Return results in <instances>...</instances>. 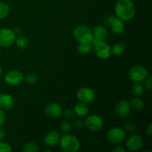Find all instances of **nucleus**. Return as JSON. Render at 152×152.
<instances>
[{"mask_svg": "<svg viewBox=\"0 0 152 152\" xmlns=\"http://www.w3.org/2000/svg\"><path fill=\"white\" fill-rule=\"evenodd\" d=\"M116 16L123 21H129L133 19L136 13V7L132 0H118L116 3Z\"/></svg>", "mask_w": 152, "mask_h": 152, "instance_id": "f257e3e1", "label": "nucleus"}, {"mask_svg": "<svg viewBox=\"0 0 152 152\" xmlns=\"http://www.w3.org/2000/svg\"><path fill=\"white\" fill-rule=\"evenodd\" d=\"M59 143L61 149L65 152H77L81 146L78 138L71 134L62 135L59 138Z\"/></svg>", "mask_w": 152, "mask_h": 152, "instance_id": "f03ea898", "label": "nucleus"}, {"mask_svg": "<svg viewBox=\"0 0 152 152\" xmlns=\"http://www.w3.org/2000/svg\"><path fill=\"white\" fill-rule=\"evenodd\" d=\"M73 36L79 43H91L93 39L92 30L85 25L76 27L73 31Z\"/></svg>", "mask_w": 152, "mask_h": 152, "instance_id": "7ed1b4c3", "label": "nucleus"}, {"mask_svg": "<svg viewBox=\"0 0 152 152\" xmlns=\"http://www.w3.org/2000/svg\"><path fill=\"white\" fill-rule=\"evenodd\" d=\"M105 22L107 25L110 26L113 34L116 35H120L125 30L124 21L120 19L114 15H108L105 17Z\"/></svg>", "mask_w": 152, "mask_h": 152, "instance_id": "20e7f679", "label": "nucleus"}, {"mask_svg": "<svg viewBox=\"0 0 152 152\" xmlns=\"http://www.w3.org/2000/svg\"><path fill=\"white\" fill-rule=\"evenodd\" d=\"M148 75V70L142 65H134L132 67L129 71V78L134 83L145 81Z\"/></svg>", "mask_w": 152, "mask_h": 152, "instance_id": "39448f33", "label": "nucleus"}, {"mask_svg": "<svg viewBox=\"0 0 152 152\" xmlns=\"http://www.w3.org/2000/svg\"><path fill=\"white\" fill-rule=\"evenodd\" d=\"M85 126L91 132H99L103 127V120L102 117L96 114H91L86 117L84 121Z\"/></svg>", "mask_w": 152, "mask_h": 152, "instance_id": "423d86ee", "label": "nucleus"}, {"mask_svg": "<svg viewBox=\"0 0 152 152\" xmlns=\"http://www.w3.org/2000/svg\"><path fill=\"white\" fill-rule=\"evenodd\" d=\"M106 138L111 143L120 144L126 139V132L120 127L112 128L107 132Z\"/></svg>", "mask_w": 152, "mask_h": 152, "instance_id": "0eeeda50", "label": "nucleus"}, {"mask_svg": "<svg viewBox=\"0 0 152 152\" xmlns=\"http://www.w3.org/2000/svg\"><path fill=\"white\" fill-rule=\"evenodd\" d=\"M92 45H93V50L95 54L99 59H107L111 56V47L106 42H105V41L99 42Z\"/></svg>", "mask_w": 152, "mask_h": 152, "instance_id": "6e6552de", "label": "nucleus"}, {"mask_svg": "<svg viewBox=\"0 0 152 152\" xmlns=\"http://www.w3.org/2000/svg\"><path fill=\"white\" fill-rule=\"evenodd\" d=\"M96 97L95 91L88 87H83L77 92V98L81 102L86 104H90L94 101Z\"/></svg>", "mask_w": 152, "mask_h": 152, "instance_id": "1a4fd4ad", "label": "nucleus"}, {"mask_svg": "<svg viewBox=\"0 0 152 152\" xmlns=\"http://www.w3.org/2000/svg\"><path fill=\"white\" fill-rule=\"evenodd\" d=\"M16 34L9 28L0 29V47L7 48L14 43Z\"/></svg>", "mask_w": 152, "mask_h": 152, "instance_id": "9d476101", "label": "nucleus"}, {"mask_svg": "<svg viewBox=\"0 0 152 152\" xmlns=\"http://www.w3.org/2000/svg\"><path fill=\"white\" fill-rule=\"evenodd\" d=\"M4 82L6 84L10 86H16L22 83L24 76L22 73L17 70H11L4 75Z\"/></svg>", "mask_w": 152, "mask_h": 152, "instance_id": "9b49d317", "label": "nucleus"}, {"mask_svg": "<svg viewBox=\"0 0 152 152\" xmlns=\"http://www.w3.org/2000/svg\"><path fill=\"white\" fill-rule=\"evenodd\" d=\"M126 148L132 151H137L143 146V140L140 136L137 134H133L129 136L126 142Z\"/></svg>", "mask_w": 152, "mask_h": 152, "instance_id": "f8f14e48", "label": "nucleus"}, {"mask_svg": "<svg viewBox=\"0 0 152 152\" xmlns=\"http://www.w3.org/2000/svg\"><path fill=\"white\" fill-rule=\"evenodd\" d=\"M45 112L46 115L50 118L56 119L62 115L63 110L60 104L57 102H50L46 105Z\"/></svg>", "mask_w": 152, "mask_h": 152, "instance_id": "ddd939ff", "label": "nucleus"}, {"mask_svg": "<svg viewBox=\"0 0 152 152\" xmlns=\"http://www.w3.org/2000/svg\"><path fill=\"white\" fill-rule=\"evenodd\" d=\"M132 107L127 100H120L115 106V113L120 118H126L130 114Z\"/></svg>", "mask_w": 152, "mask_h": 152, "instance_id": "4468645a", "label": "nucleus"}, {"mask_svg": "<svg viewBox=\"0 0 152 152\" xmlns=\"http://www.w3.org/2000/svg\"><path fill=\"white\" fill-rule=\"evenodd\" d=\"M93 33V39L91 40V44L94 45L99 42L105 41L108 36V30L102 25H96L92 31Z\"/></svg>", "mask_w": 152, "mask_h": 152, "instance_id": "2eb2a0df", "label": "nucleus"}, {"mask_svg": "<svg viewBox=\"0 0 152 152\" xmlns=\"http://www.w3.org/2000/svg\"><path fill=\"white\" fill-rule=\"evenodd\" d=\"M15 99L10 94H0V109L3 111H7L13 108Z\"/></svg>", "mask_w": 152, "mask_h": 152, "instance_id": "dca6fc26", "label": "nucleus"}, {"mask_svg": "<svg viewBox=\"0 0 152 152\" xmlns=\"http://www.w3.org/2000/svg\"><path fill=\"white\" fill-rule=\"evenodd\" d=\"M59 138H60V137H59V133L57 132L51 131V132H49L45 137L44 143L47 146L53 147L59 143Z\"/></svg>", "mask_w": 152, "mask_h": 152, "instance_id": "f3484780", "label": "nucleus"}, {"mask_svg": "<svg viewBox=\"0 0 152 152\" xmlns=\"http://www.w3.org/2000/svg\"><path fill=\"white\" fill-rule=\"evenodd\" d=\"M74 114L80 117H85L88 114L89 108L87 104L84 102H78L74 108Z\"/></svg>", "mask_w": 152, "mask_h": 152, "instance_id": "a211bd4d", "label": "nucleus"}, {"mask_svg": "<svg viewBox=\"0 0 152 152\" xmlns=\"http://www.w3.org/2000/svg\"><path fill=\"white\" fill-rule=\"evenodd\" d=\"M93 46L91 43H80L77 47L78 52L81 54H89L91 53Z\"/></svg>", "mask_w": 152, "mask_h": 152, "instance_id": "6ab92c4d", "label": "nucleus"}, {"mask_svg": "<svg viewBox=\"0 0 152 152\" xmlns=\"http://www.w3.org/2000/svg\"><path fill=\"white\" fill-rule=\"evenodd\" d=\"M14 42L16 47L19 49H25L29 45V40L27 37H24V36H20V37L15 39Z\"/></svg>", "mask_w": 152, "mask_h": 152, "instance_id": "aec40b11", "label": "nucleus"}, {"mask_svg": "<svg viewBox=\"0 0 152 152\" xmlns=\"http://www.w3.org/2000/svg\"><path fill=\"white\" fill-rule=\"evenodd\" d=\"M130 105L132 108H133L134 109H135L137 111H142V110L144 108L143 100L139 97L133 98V99L131 100Z\"/></svg>", "mask_w": 152, "mask_h": 152, "instance_id": "412c9836", "label": "nucleus"}, {"mask_svg": "<svg viewBox=\"0 0 152 152\" xmlns=\"http://www.w3.org/2000/svg\"><path fill=\"white\" fill-rule=\"evenodd\" d=\"M126 45L123 43H116L113 45L111 49V53L115 56H120L126 51Z\"/></svg>", "mask_w": 152, "mask_h": 152, "instance_id": "4be33fe9", "label": "nucleus"}, {"mask_svg": "<svg viewBox=\"0 0 152 152\" xmlns=\"http://www.w3.org/2000/svg\"><path fill=\"white\" fill-rule=\"evenodd\" d=\"M22 150L24 152H37L39 150V148L35 142H28L23 145Z\"/></svg>", "mask_w": 152, "mask_h": 152, "instance_id": "5701e85b", "label": "nucleus"}, {"mask_svg": "<svg viewBox=\"0 0 152 152\" xmlns=\"http://www.w3.org/2000/svg\"><path fill=\"white\" fill-rule=\"evenodd\" d=\"M132 93L134 94L136 96H142L143 94L144 91H145V89L144 87L140 84V83H135L132 86Z\"/></svg>", "mask_w": 152, "mask_h": 152, "instance_id": "b1692460", "label": "nucleus"}, {"mask_svg": "<svg viewBox=\"0 0 152 152\" xmlns=\"http://www.w3.org/2000/svg\"><path fill=\"white\" fill-rule=\"evenodd\" d=\"M10 7L4 2H0V19H4L10 13Z\"/></svg>", "mask_w": 152, "mask_h": 152, "instance_id": "393cba45", "label": "nucleus"}, {"mask_svg": "<svg viewBox=\"0 0 152 152\" xmlns=\"http://www.w3.org/2000/svg\"><path fill=\"white\" fill-rule=\"evenodd\" d=\"M24 79H25V80L28 83V84L33 85L37 83V80H38V76H37V74H35V73L30 72L28 73V74L24 77Z\"/></svg>", "mask_w": 152, "mask_h": 152, "instance_id": "a878e982", "label": "nucleus"}, {"mask_svg": "<svg viewBox=\"0 0 152 152\" xmlns=\"http://www.w3.org/2000/svg\"><path fill=\"white\" fill-rule=\"evenodd\" d=\"M60 129L62 132L67 133V132H68L70 130H71V124L70 123V122L67 121V120H64V121H62V123H61Z\"/></svg>", "mask_w": 152, "mask_h": 152, "instance_id": "bb28decb", "label": "nucleus"}, {"mask_svg": "<svg viewBox=\"0 0 152 152\" xmlns=\"http://www.w3.org/2000/svg\"><path fill=\"white\" fill-rule=\"evenodd\" d=\"M12 148L9 143L0 141V152H11Z\"/></svg>", "mask_w": 152, "mask_h": 152, "instance_id": "cd10ccee", "label": "nucleus"}, {"mask_svg": "<svg viewBox=\"0 0 152 152\" xmlns=\"http://www.w3.org/2000/svg\"><path fill=\"white\" fill-rule=\"evenodd\" d=\"M125 128H126V129L128 132H134L137 130L136 124L132 123V122H129V123H126V124L125 125Z\"/></svg>", "mask_w": 152, "mask_h": 152, "instance_id": "c85d7f7f", "label": "nucleus"}, {"mask_svg": "<svg viewBox=\"0 0 152 152\" xmlns=\"http://www.w3.org/2000/svg\"><path fill=\"white\" fill-rule=\"evenodd\" d=\"M145 87L147 90L151 91L152 90V78L151 76L148 75V77L145 80Z\"/></svg>", "mask_w": 152, "mask_h": 152, "instance_id": "c756f323", "label": "nucleus"}, {"mask_svg": "<svg viewBox=\"0 0 152 152\" xmlns=\"http://www.w3.org/2000/svg\"><path fill=\"white\" fill-rule=\"evenodd\" d=\"M62 114H64V115H65V117H66L67 119H71L73 117H74V115L75 114H74V110L72 109H66L65 110V111L64 112H62Z\"/></svg>", "mask_w": 152, "mask_h": 152, "instance_id": "7c9ffc66", "label": "nucleus"}, {"mask_svg": "<svg viewBox=\"0 0 152 152\" xmlns=\"http://www.w3.org/2000/svg\"><path fill=\"white\" fill-rule=\"evenodd\" d=\"M74 126L77 128V129H80V128H83V126H85V123L83 120H74Z\"/></svg>", "mask_w": 152, "mask_h": 152, "instance_id": "2f4dec72", "label": "nucleus"}, {"mask_svg": "<svg viewBox=\"0 0 152 152\" xmlns=\"http://www.w3.org/2000/svg\"><path fill=\"white\" fill-rule=\"evenodd\" d=\"M5 119L6 116L5 114H4V111L3 110L0 109V126L4 124V122H5Z\"/></svg>", "mask_w": 152, "mask_h": 152, "instance_id": "473e14b6", "label": "nucleus"}, {"mask_svg": "<svg viewBox=\"0 0 152 152\" xmlns=\"http://www.w3.org/2000/svg\"><path fill=\"white\" fill-rule=\"evenodd\" d=\"M146 134H147V135L149 137H151V136H152V125L151 123L148 124V127L146 128Z\"/></svg>", "mask_w": 152, "mask_h": 152, "instance_id": "72a5a7b5", "label": "nucleus"}, {"mask_svg": "<svg viewBox=\"0 0 152 152\" xmlns=\"http://www.w3.org/2000/svg\"><path fill=\"white\" fill-rule=\"evenodd\" d=\"M5 137V131L3 129L0 128V141L2 140Z\"/></svg>", "mask_w": 152, "mask_h": 152, "instance_id": "f704fd0d", "label": "nucleus"}, {"mask_svg": "<svg viewBox=\"0 0 152 152\" xmlns=\"http://www.w3.org/2000/svg\"><path fill=\"white\" fill-rule=\"evenodd\" d=\"M113 151L114 152H126V149H124L122 147H117V148H114L113 149Z\"/></svg>", "mask_w": 152, "mask_h": 152, "instance_id": "c9c22d12", "label": "nucleus"}, {"mask_svg": "<svg viewBox=\"0 0 152 152\" xmlns=\"http://www.w3.org/2000/svg\"><path fill=\"white\" fill-rule=\"evenodd\" d=\"M13 31L14 32V34H16V35H17V34H20L21 29L19 28V27H15V28L13 29Z\"/></svg>", "mask_w": 152, "mask_h": 152, "instance_id": "e433bc0d", "label": "nucleus"}, {"mask_svg": "<svg viewBox=\"0 0 152 152\" xmlns=\"http://www.w3.org/2000/svg\"><path fill=\"white\" fill-rule=\"evenodd\" d=\"M1 74H2V69H1V65H0V78H1Z\"/></svg>", "mask_w": 152, "mask_h": 152, "instance_id": "4c0bfd02", "label": "nucleus"}, {"mask_svg": "<svg viewBox=\"0 0 152 152\" xmlns=\"http://www.w3.org/2000/svg\"><path fill=\"white\" fill-rule=\"evenodd\" d=\"M0 55H1V49H0Z\"/></svg>", "mask_w": 152, "mask_h": 152, "instance_id": "58836bf2", "label": "nucleus"}]
</instances>
